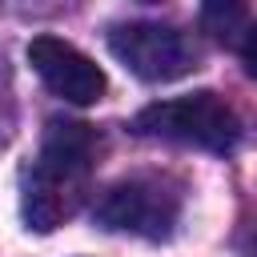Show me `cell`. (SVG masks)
<instances>
[{"label":"cell","instance_id":"1","mask_svg":"<svg viewBox=\"0 0 257 257\" xmlns=\"http://www.w3.org/2000/svg\"><path fill=\"white\" fill-rule=\"evenodd\" d=\"M96 153H100V137L92 124L64 120V116L48 120L40 157L32 161V169L24 177V201H20L24 221L32 229L48 233L84 205Z\"/></svg>","mask_w":257,"mask_h":257},{"label":"cell","instance_id":"2","mask_svg":"<svg viewBox=\"0 0 257 257\" xmlns=\"http://www.w3.org/2000/svg\"><path fill=\"white\" fill-rule=\"evenodd\" d=\"M133 128L153 141L193 145V149H209V153H229L241 141V120L217 92L157 100L133 116Z\"/></svg>","mask_w":257,"mask_h":257},{"label":"cell","instance_id":"3","mask_svg":"<svg viewBox=\"0 0 257 257\" xmlns=\"http://www.w3.org/2000/svg\"><path fill=\"white\" fill-rule=\"evenodd\" d=\"M92 213H96V225H104V229L161 241L173 233V225L181 217V193L165 177H128V181L108 185L96 197Z\"/></svg>","mask_w":257,"mask_h":257},{"label":"cell","instance_id":"4","mask_svg":"<svg viewBox=\"0 0 257 257\" xmlns=\"http://www.w3.org/2000/svg\"><path fill=\"white\" fill-rule=\"evenodd\" d=\"M108 48L112 56L141 80L161 84V80H177L185 72L197 68V48L193 40L173 28V24H153V20H137V24H116L108 32Z\"/></svg>","mask_w":257,"mask_h":257},{"label":"cell","instance_id":"5","mask_svg":"<svg viewBox=\"0 0 257 257\" xmlns=\"http://www.w3.org/2000/svg\"><path fill=\"white\" fill-rule=\"evenodd\" d=\"M28 64L36 68V76L64 100L72 104H96L104 96V72L68 40L56 36H36L28 44Z\"/></svg>","mask_w":257,"mask_h":257},{"label":"cell","instance_id":"6","mask_svg":"<svg viewBox=\"0 0 257 257\" xmlns=\"http://www.w3.org/2000/svg\"><path fill=\"white\" fill-rule=\"evenodd\" d=\"M201 28L217 44H237L249 32V4L245 0H201Z\"/></svg>","mask_w":257,"mask_h":257},{"label":"cell","instance_id":"7","mask_svg":"<svg viewBox=\"0 0 257 257\" xmlns=\"http://www.w3.org/2000/svg\"><path fill=\"white\" fill-rule=\"evenodd\" d=\"M241 64H245V72L257 80V24L245 32V40H241Z\"/></svg>","mask_w":257,"mask_h":257},{"label":"cell","instance_id":"8","mask_svg":"<svg viewBox=\"0 0 257 257\" xmlns=\"http://www.w3.org/2000/svg\"><path fill=\"white\" fill-rule=\"evenodd\" d=\"M145 4H153V0H145Z\"/></svg>","mask_w":257,"mask_h":257}]
</instances>
